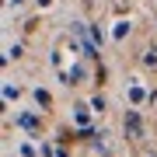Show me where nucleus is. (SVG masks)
Segmentation results:
<instances>
[{
    "mask_svg": "<svg viewBox=\"0 0 157 157\" xmlns=\"http://www.w3.org/2000/svg\"><path fill=\"white\" fill-rule=\"evenodd\" d=\"M126 126H129L133 136H140V119H136V115H126Z\"/></svg>",
    "mask_w": 157,
    "mask_h": 157,
    "instance_id": "nucleus-1",
    "label": "nucleus"
}]
</instances>
